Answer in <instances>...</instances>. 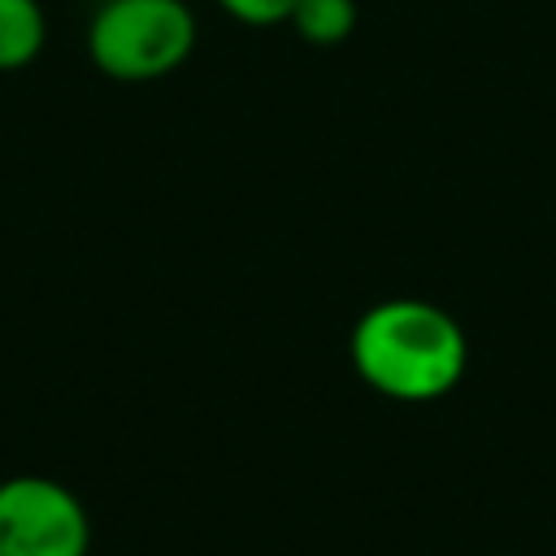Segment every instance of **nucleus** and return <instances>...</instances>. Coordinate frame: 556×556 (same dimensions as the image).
<instances>
[{"label":"nucleus","instance_id":"obj_1","mask_svg":"<svg viewBox=\"0 0 556 556\" xmlns=\"http://www.w3.org/2000/svg\"><path fill=\"white\" fill-rule=\"evenodd\" d=\"M348 361L356 378L382 400L430 404L460 387L469 339L443 304L391 295L356 317L348 334Z\"/></svg>","mask_w":556,"mask_h":556},{"label":"nucleus","instance_id":"obj_2","mask_svg":"<svg viewBox=\"0 0 556 556\" xmlns=\"http://www.w3.org/2000/svg\"><path fill=\"white\" fill-rule=\"evenodd\" d=\"M187 0H100L87 22V56L113 83H156L195 52Z\"/></svg>","mask_w":556,"mask_h":556},{"label":"nucleus","instance_id":"obj_3","mask_svg":"<svg viewBox=\"0 0 556 556\" xmlns=\"http://www.w3.org/2000/svg\"><path fill=\"white\" fill-rule=\"evenodd\" d=\"M87 504L48 473H13L0 482V556H87Z\"/></svg>","mask_w":556,"mask_h":556},{"label":"nucleus","instance_id":"obj_4","mask_svg":"<svg viewBox=\"0 0 556 556\" xmlns=\"http://www.w3.org/2000/svg\"><path fill=\"white\" fill-rule=\"evenodd\" d=\"M48 43V13L39 0H0V74L26 70Z\"/></svg>","mask_w":556,"mask_h":556},{"label":"nucleus","instance_id":"obj_5","mask_svg":"<svg viewBox=\"0 0 556 556\" xmlns=\"http://www.w3.org/2000/svg\"><path fill=\"white\" fill-rule=\"evenodd\" d=\"M287 26L313 48H334L356 30V0H295Z\"/></svg>","mask_w":556,"mask_h":556},{"label":"nucleus","instance_id":"obj_6","mask_svg":"<svg viewBox=\"0 0 556 556\" xmlns=\"http://www.w3.org/2000/svg\"><path fill=\"white\" fill-rule=\"evenodd\" d=\"M217 9L243 26H278L291 17L295 0H217Z\"/></svg>","mask_w":556,"mask_h":556}]
</instances>
